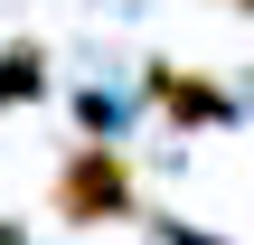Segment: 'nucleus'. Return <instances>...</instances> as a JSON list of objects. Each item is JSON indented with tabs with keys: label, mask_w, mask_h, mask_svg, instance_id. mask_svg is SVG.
<instances>
[{
	"label": "nucleus",
	"mask_w": 254,
	"mask_h": 245,
	"mask_svg": "<svg viewBox=\"0 0 254 245\" xmlns=\"http://www.w3.org/2000/svg\"><path fill=\"white\" fill-rule=\"evenodd\" d=\"M57 217H75V227H104V217H132V170H123V151H104V142H85L66 170H57Z\"/></svg>",
	"instance_id": "f257e3e1"
},
{
	"label": "nucleus",
	"mask_w": 254,
	"mask_h": 245,
	"mask_svg": "<svg viewBox=\"0 0 254 245\" xmlns=\"http://www.w3.org/2000/svg\"><path fill=\"white\" fill-rule=\"evenodd\" d=\"M160 104H170V113H189V123H217V113H226V94H217V85H179V76H160Z\"/></svg>",
	"instance_id": "f03ea898"
},
{
	"label": "nucleus",
	"mask_w": 254,
	"mask_h": 245,
	"mask_svg": "<svg viewBox=\"0 0 254 245\" xmlns=\"http://www.w3.org/2000/svg\"><path fill=\"white\" fill-rule=\"evenodd\" d=\"M9 94H38V57H28V47L0 57V104H9Z\"/></svg>",
	"instance_id": "7ed1b4c3"
}]
</instances>
